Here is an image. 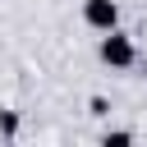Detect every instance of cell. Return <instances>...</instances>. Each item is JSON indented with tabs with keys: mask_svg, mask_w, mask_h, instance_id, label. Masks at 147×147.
<instances>
[{
	"mask_svg": "<svg viewBox=\"0 0 147 147\" xmlns=\"http://www.w3.org/2000/svg\"><path fill=\"white\" fill-rule=\"evenodd\" d=\"M83 14H87V23H92V28H106V32H110V28H115V18H119L115 0H87V9H83Z\"/></svg>",
	"mask_w": 147,
	"mask_h": 147,
	"instance_id": "cell-2",
	"label": "cell"
},
{
	"mask_svg": "<svg viewBox=\"0 0 147 147\" xmlns=\"http://www.w3.org/2000/svg\"><path fill=\"white\" fill-rule=\"evenodd\" d=\"M101 55H106V64H115V69L133 64V46H129V37H115V32L101 41Z\"/></svg>",
	"mask_w": 147,
	"mask_h": 147,
	"instance_id": "cell-1",
	"label": "cell"
}]
</instances>
